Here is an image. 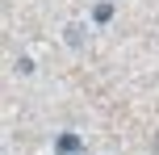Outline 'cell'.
Instances as JSON below:
<instances>
[{
  "instance_id": "6da1fadb",
  "label": "cell",
  "mask_w": 159,
  "mask_h": 155,
  "mask_svg": "<svg viewBox=\"0 0 159 155\" xmlns=\"http://www.w3.org/2000/svg\"><path fill=\"white\" fill-rule=\"evenodd\" d=\"M63 38H67V46L80 50V46L88 42V25H84V21H67V25H63Z\"/></svg>"
},
{
  "instance_id": "7a4b0ae2",
  "label": "cell",
  "mask_w": 159,
  "mask_h": 155,
  "mask_svg": "<svg viewBox=\"0 0 159 155\" xmlns=\"http://www.w3.org/2000/svg\"><path fill=\"white\" fill-rule=\"evenodd\" d=\"M55 155H80V134H59L55 139Z\"/></svg>"
},
{
  "instance_id": "3957f363",
  "label": "cell",
  "mask_w": 159,
  "mask_h": 155,
  "mask_svg": "<svg viewBox=\"0 0 159 155\" xmlns=\"http://www.w3.org/2000/svg\"><path fill=\"white\" fill-rule=\"evenodd\" d=\"M109 17H113V4H96V8H92V21H96V25H105Z\"/></svg>"
},
{
  "instance_id": "277c9868",
  "label": "cell",
  "mask_w": 159,
  "mask_h": 155,
  "mask_svg": "<svg viewBox=\"0 0 159 155\" xmlns=\"http://www.w3.org/2000/svg\"><path fill=\"white\" fill-rule=\"evenodd\" d=\"M80 155H84V151H80Z\"/></svg>"
}]
</instances>
